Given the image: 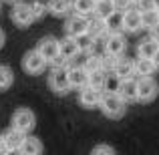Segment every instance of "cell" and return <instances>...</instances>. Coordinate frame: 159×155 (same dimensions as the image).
Listing matches in <instances>:
<instances>
[{"label": "cell", "mask_w": 159, "mask_h": 155, "mask_svg": "<svg viewBox=\"0 0 159 155\" xmlns=\"http://www.w3.org/2000/svg\"><path fill=\"white\" fill-rule=\"evenodd\" d=\"M123 99H121V95L117 93V91H107V93H103V99H101V111L103 115L109 117V119H121V117L125 115V111H127V107H125Z\"/></svg>", "instance_id": "1"}, {"label": "cell", "mask_w": 159, "mask_h": 155, "mask_svg": "<svg viewBox=\"0 0 159 155\" xmlns=\"http://www.w3.org/2000/svg\"><path fill=\"white\" fill-rule=\"evenodd\" d=\"M48 87L57 95H66L70 91V81H69V66H52L48 75Z\"/></svg>", "instance_id": "2"}, {"label": "cell", "mask_w": 159, "mask_h": 155, "mask_svg": "<svg viewBox=\"0 0 159 155\" xmlns=\"http://www.w3.org/2000/svg\"><path fill=\"white\" fill-rule=\"evenodd\" d=\"M10 18L12 22L16 24L18 28H26L34 22V14H32V8H30V2H16L12 4V10H10Z\"/></svg>", "instance_id": "3"}, {"label": "cell", "mask_w": 159, "mask_h": 155, "mask_svg": "<svg viewBox=\"0 0 159 155\" xmlns=\"http://www.w3.org/2000/svg\"><path fill=\"white\" fill-rule=\"evenodd\" d=\"M10 123H12V127L20 129L22 133H30L32 129H34V125H36V117H34V113H32L30 109L18 107L14 113H12Z\"/></svg>", "instance_id": "4"}, {"label": "cell", "mask_w": 159, "mask_h": 155, "mask_svg": "<svg viewBox=\"0 0 159 155\" xmlns=\"http://www.w3.org/2000/svg\"><path fill=\"white\" fill-rule=\"evenodd\" d=\"M47 58L39 52V48L34 51H28L26 54L22 57V69L26 71L28 75H40L44 69H47Z\"/></svg>", "instance_id": "5"}, {"label": "cell", "mask_w": 159, "mask_h": 155, "mask_svg": "<svg viewBox=\"0 0 159 155\" xmlns=\"http://www.w3.org/2000/svg\"><path fill=\"white\" fill-rule=\"evenodd\" d=\"M157 93H159V87L151 77H141L137 81V101L151 103L157 97Z\"/></svg>", "instance_id": "6"}, {"label": "cell", "mask_w": 159, "mask_h": 155, "mask_svg": "<svg viewBox=\"0 0 159 155\" xmlns=\"http://www.w3.org/2000/svg\"><path fill=\"white\" fill-rule=\"evenodd\" d=\"M89 30V18L87 16H81V14H70L66 18V24H65V32L66 36H79V34H85Z\"/></svg>", "instance_id": "7"}, {"label": "cell", "mask_w": 159, "mask_h": 155, "mask_svg": "<svg viewBox=\"0 0 159 155\" xmlns=\"http://www.w3.org/2000/svg\"><path fill=\"white\" fill-rule=\"evenodd\" d=\"M101 99H103V91L97 89V87H91V85L83 87L81 93H79V101H81V105L87 107V109L99 107V105H101Z\"/></svg>", "instance_id": "8"}, {"label": "cell", "mask_w": 159, "mask_h": 155, "mask_svg": "<svg viewBox=\"0 0 159 155\" xmlns=\"http://www.w3.org/2000/svg\"><path fill=\"white\" fill-rule=\"evenodd\" d=\"M69 81H70V89L81 91L83 87L89 85V71L83 65H70L69 66Z\"/></svg>", "instance_id": "9"}, {"label": "cell", "mask_w": 159, "mask_h": 155, "mask_svg": "<svg viewBox=\"0 0 159 155\" xmlns=\"http://www.w3.org/2000/svg\"><path fill=\"white\" fill-rule=\"evenodd\" d=\"M58 54H61L66 62H70L81 54V48H79L77 40H75L73 36H65L62 40H58Z\"/></svg>", "instance_id": "10"}, {"label": "cell", "mask_w": 159, "mask_h": 155, "mask_svg": "<svg viewBox=\"0 0 159 155\" xmlns=\"http://www.w3.org/2000/svg\"><path fill=\"white\" fill-rule=\"evenodd\" d=\"M117 93L121 95V99H123L125 103H133L137 101V81L133 77L129 79H121L119 85H117Z\"/></svg>", "instance_id": "11"}, {"label": "cell", "mask_w": 159, "mask_h": 155, "mask_svg": "<svg viewBox=\"0 0 159 155\" xmlns=\"http://www.w3.org/2000/svg\"><path fill=\"white\" fill-rule=\"evenodd\" d=\"M36 48H39V52L47 58L48 65L58 57V40L54 39V36H44V39H40V43H39Z\"/></svg>", "instance_id": "12"}, {"label": "cell", "mask_w": 159, "mask_h": 155, "mask_svg": "<svg viewBox=\"0 0 159 155\" xmlns=\"http://www.w3.org/2000/svg\"><path fill=\"white\" fill-rule=\"evenodd\" d=\"M105 48H107V52L121 57L125 52V48H127V40H125V36L121 32H113V34L105 36Z\"/></svg>", "instance_id": "13"}, {"label": "cell", "mask_w": 159, "mask_h": 155, "mask_svg": "<svg viewBox=\"0 0 159 155\" xmlns=\"http://www.w3.org/2000/svg\"><path fill=\"white\" fill-rule=\"evenodd\" d=\"M113 75H115L117 79H129L135 75V61H131V58H123V54H121L119 58H117L115 66H113Z\"/></svg>", "instance_id": "14"}, {"label": "cell", "mask_w": 159, "mask_h": 155, "mask_svg": "<svg viewBox=\"0 0 159 155\" xmlns=\"http://www.w3.org/2000/svg\"><path fill=\"white\" fill-rule=\"evenodd\" d=\"M26 135H28V133H22L20 129H16V127L10 125V129L4 133V141H6L8 151H20V147H22L24 137H26Z\"/></svg>", "instance_id": "15"}, {"label": "cell", "mask_w": 159, "mask_h": 155, "mask_svg": "<svg viewBox=\"0 0 159 155\" xmlns=\"http://www.w3.org/2000/svg\"><path fill=\"white\" fill-rule=\"evenodd\" d=\"M141 26V10L139 8H129L125 10V16H123V30L125 32H137Z\"/></svg>", "instance_id": "16"}, {"label": "cell", "mask_w": 159, "mask_h": 155, "mask_svg": "<svg viewBox=\"0 0 159 155\" xmlns=\"http://www.w3.org/2000/svg\"><path fill=\"white\" fill-rule=\"evenodd\" d=\"M48 14L52 16H66L73 12V0H48Z\"/></svg>", "instance_id": "17"}, {"label": "cell", "mask_w": 159, "mask_h": 155, "mask_svg": "<svg viewBox=\"0 0 159 155\" xmlns=\"http://www.w3.org/2000/svg\"><path fill=\"white\" fill-rule=\"evenodd\" d=\"M123 10H113L111 14L105 18V26H107V34H113V32H123Z\"/></svg>", "instance_id": "18"}, {"label": "cell", "mask_w": 159, "mask_h": 155, "mask_svg": "<svg viewBox=\"0 0 159 155\" xmlns=\"http://www.w3.org/2000/svg\"><path fill=\"white\" fill-rule=\"evenodd\" d=\"M155 71H157V66L153 62V58L139 57L135 61V75H139V77H151Z\"/></svg>", "instance_id": "19"}, {"label": "cell", "mask_w": 159, "mask_h": 155, "mask_svg": "<svg viewBox=\"0 0 159 155\" xmlns=\"http://www.w3.org/2000/svg\"><path fill=\"white\" fill-rule=\"evenodd\" d=\"M89 32L93 39H103L107 36V26H105V18H99V16H91L89 18Z\"/></svg>", "instance_id": "20"}, {"label": "cell", "mask_w": 159, "mask_h": 155, "mask_svg": "<svg viewBox=\"0 0 159 155\" xmlns=\"http://www.w3.org/2000/svg\"><path fill=\"white\" fill-rule=\"evenodd\" d=\"M43 143H40V139L39 137H32V135H26L24 137V143H22V147H20V153H24V155H39V153H43Z\"/></svg>", "instance_id": "21"}, {"label": "cell", "mask_w": 159, "mask_h": 155, "mask_svg": "<svg viewBox=\"0 0 159 155\" xmlns=\"http://www.w3.org/2000/svg\"><path fill=\"white\" fill-rule=\"evenodd\" d=\"M95 4H97L95 0H73V12L91 18L95 14Z\"/></svg>", "instance_id": "22"}, {"label": "cell", "mask_w": 159, "mask_h": 155, "mask_svg": "<svg viewBox=\"0 0 159 155\" xmlns=\"http://www.w3.org/2000/svg\"><path fill=\"white\" fill-rule=\"evenodd\" d=\"M107 81H109V75H107V71L103 69V66L89 73V85L91 87H97V89L105 91L107 89Z\"/></svg>", "instance_id": "23"}, {"label": "cell", "mask_w": 159, "mask_h": 155, "mask_svg": "<svg viewBox=\"0 0 159 155\" xmlns=\"http://www.w3.org/2000/svg\"><path fill=\"white\" fill-rule=\"evenodd\" d=\"M157 48H159V43H157V40L155 39H147V40H143V43L139 44L137 52H139V57L153 58V57H155V52H157Z\"/></svg>", "instance_id": "24"}, {"label": "cell", "mask_w": 159, "mask_h": 155, "mask_svg": "<svg viewBox=\"0 0 159 155\" xmlns=\"http://www.w3.org/2000/svg\"><path fill=\"white\" fill-rule=\"evenodd\" d=\"M113 10H117L115 0H97V4H95V16H99V18H107Z\"/></svg>", "instance_id": "25"}, {"label": "cell", "mask_w": 159, "mask_h": 155, "mask_svg": "<svg viewBox=\"0 0 159 155\" xmlns=\"http://www.w3.org/2000/svg\"><path fill=\"white\" fill-rule=\"evenodd\" d=\"M14 85V73L10 66L0 65V91H6Z\"/></svg>", "instance_id": "26"}, {"label": "cell", "mask_w": 159, "mask_h": 155, "mask_svg": "<svg viewBox=\"0 0 159 155\" xmlns=\"http://www.w3.org/2000/svg\"><path fill=\"white\" fill-rule=\"evenodd\" d=\"M157 22H159V8L141 12V26H143V28H149V30H151Z\"/></svg>", "instance_id": "27"}, {"label": "cell", "mask_w": 159, "mask_h": 155, "mask_svg": "<svg viewBox=\"0 0 159 155\" xmlns=\"http://www.w3.org/2000/svg\"><path fill=\"white\" fill-rule=\"evenodd\" d=\"M30 8H32V14H34L36 20H40L43 16L48 14V4L44 0H32L30 2Z\"/></svg>", "instance_id": "28"}, {"label": "cell", "mask_w": 159, "mask_h": 155, "mask_svg": "<svg viewBox=\"0 0 159 155\" xmlns=\"http://www.w3.org/2000/svg\"><path fill=\"white\" fill-rule=\"evenodd\" d=\"M75 40H77V44H79V48H81V52H91V48H93V43H95V39L89 34V32L75 36Z\"/></svg>", "instance_id": "29"}, {"label": "cell", "mask_w": 159, "mask_h": 155, "mask_svg": "<svg viewBox=\"0 0 159 155\" xmlns=\"http://www.w3.org/2000/svg\"><path fill=\"white\" fill-rule=\"evenodd\" d=\"M137 8H139L141 12H147V10H153V8H157V2L155 0H137Z\"/></svg>", "instance_id": "30"}, {"label": "cell", "mask_w": 159, "mask_h": 155, "mask_svg": "<svg viewBox=\"0 0 159 155\" xmlns=\"http://www.w3.org/2000/svg\"><path fill=\"white\" fill-rule=\"evenodd\" d=\"M101 153H115V147H111V145H97V147H93V155H101Z\"/></svg>", "instance_id": "31"}, {"label": "cell", "mask_w": 159, "mask_h": 155, "mask_svg": "<svg viewBox=\"0 0 159 155\" xmlns=\"http://www.w3.org/2000/svg\"><path fill=\"white\" fill-rule=\"evenodd\" d=\"M131 4H133V0H115V8L117 10H129L131 8Z\"/></svg>", "instance_id": "32"}, {"label": "cell", "mask_w": 159, "mask_h": 155, "mask_svg": "<svg viewBox=\"0 0 159 155\" xmlns=\"http://www.w3.org/2000/svg\"><path fill=\"white\" fill-rule=\"evenodd\" d=\"M2 153H8V147H6V141H4V135H0V155Z\"/></svg>", "instance_id": "33"}, {"label": "cell", "mask_w": 159, "mask_h": 155, "mask_svg": "<svg viewBox=\"0 0 159 155\" xmlns=\"http://www.w3.org/2000/svg\"><path fill=\"white\" fill-rule=\"evenodd\" d=\"M151 39H155L157 43H159V22L155 24V26L151 28Z\"/></svg>", "instance_id": "34"}, {"label": "cell", "mask_w": 159, "mask_h": 155, "mask_svg": "<svg viewBox=\"0 0 159 155\" xmlns=\"http://www.w3.org/2000/svg\"><path fill=\"white\" fill-rule=\"evenodd\" d=\"M4 40H6V34H4V30L0 28V48L4 47Z\"/></svg>", "instance_id": "35"}, {"label": "cell", "mask_w": 159, "mask_h": 155, "mask_svg": "<svg viewBox=\"0 0 159 155\" xmlns=\"http://www.w3.org/2000/svg\"><path fill=\"white\" fill-rule=\"evenodd\" d=\"M153 62H155V66H157V69H159V48H157L155 57H153Z\"/></svg>", "instance_id": "36"}, {"label": "cell", "mask_w": 159, "mask_h": 155, "mask_svg": "<svg viewBox=\"0 0 159 155\" xmlns=\"http://www.w3.org/2000/svg\"><path fill=\"white\" fill-rule=\"evenodd\" d=\"M4 2H10V4H16V2H20V0H4Z\"/></svg>", "instance_id": "37"}, {"label": "cell", "mask_w": 159, "mask_h": 155, "mask_svg": "<svg viewBox=\"0 0 159 155\" xmlns=\"http://www.w3.org/2000/svg\"><path fill=\"white\" fill-rule=\"evenodd\" d=\"M0 10H2V0H0Z\"/></svg>", "instance_id": "38"}, {"label": "cell", "mask_w": 159, "mask_h": 155, "mask_svg": "<svg viewBox=\"0 0 159 155\" xmlns=\"http://www.w3.org/2000/svg\"><path fill=\"white\" fill-rule=\"evenodd\" d=\"M155 2H157V8H159V0H155Z\"/></svg>", "instance_id": "39"}, {"label": "cell", "mask_w": 159, "mask_h": 155, "mask_svg": "<svg viewBox=\"0 0 159 155\" xmlns=\"http://www.w3.org/2000/svg\"><path fill=\"white\" fill-rule=\"evenodd\" d=\"M133 2H137V0H133Z\"/></svg>", "instance_id": "40"}, {"label": "cell", "mask_w": 159, "mask_h": 155, "mask_svg": "<svg viewBox=\"0 0 159 155\" xmlns=\"http://www.w3.org/2000/svg\"><path fill=\"white\" fill-rule=\"evenodd\" d=\"M95 2H97V0H95Z\"/></svg>", "instance_id": "41"}]
</instances>
